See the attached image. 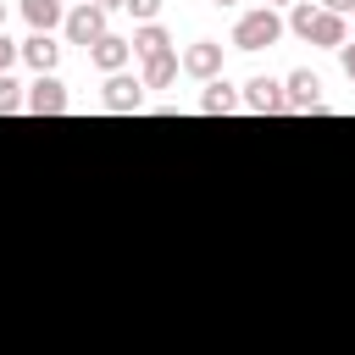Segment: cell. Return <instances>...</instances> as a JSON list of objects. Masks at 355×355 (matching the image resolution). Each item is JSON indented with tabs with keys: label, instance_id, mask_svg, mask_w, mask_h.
<instances>
[{
	"label": "cell",
	"instance_id": "cell-1",
	"mask_svg": "<svg viewBox=\"0 0 355 355\" xmlns=\"http://www.w3.org/2000/svg\"><path fill=\"white\" fill-rule=\"evenodd\" d=\"M288 28H294L300 39H311V44H322V50H344V44H349L344 17H333V11H322V6H311V0H294V6H288Z\"/></svg>",
	"mask_w": 355,
	"mask_h": 355
},
{
	"label": "cell",
	"instance_id": "cell-2",
	"mask_svg": "<svg viewBox=\"0 0 355 355\" xmlns=\"http://www.w3.org/2000/svg\"><path fill=\"white\" fill-rule=\"evenodd\" d=\"M283 39V17L272 11V6H255V11H244L239 22H233V44L239 50H272Z\"/></svg>",
	"mask_w": 355,
	"mask_h": 355
},
{
	"label": "cell",
	"instance_id": "cell-3",
	"mask_svg": "<svg viewBox=\"0 0 355 355\" xmlns=\"http://www.w3.org/2000/svg\"><path fill=\"white\" fill-rule=\"evenodd\" d=\"M61 28H67V39H72V44L94 50V44L105 39V11H100L94 0H83V6H72V11H67V22H61Z\"/></svg>",
	"mask_w": 355,
	"mask_h": 355
},
{
	"label": "cell",
	"instance_id": "cell-4",
	"mask_svg": "<svg viewBox=\"0 0 355 355\" xmlns=\"http://www.w3.org/2000/svg\"><path fill=\"white\" fill-rule=\"evenodd\" d=\"M100 105H105V111H116V116L144 111V83H139V78H128V72H111V78L100 83Z\"/></svg>",
	"mask_w": 355,
	"mask_h": 355
},
{
	"label": "cell",
	"instance_id": "cell-5",
	"mask_svg": "<svg viewBox=\"0 0 355 355\" xmlns=\"http://www.w3.org/2000/svg\"><path fill=\"white\" fill-rule=\"evenodd\" d=\"M183 72L200 78V83H216V78H222V44H216V39H194V44L183 50Z\"/></svg>",
	"mask_w": 355,
	"mask_h": 355
},
{
	"label": "cell",
	"instance_id": "cell-6",
	"mask_svg": "<svg viewBox=\"0 0 355 355\" xmlns=\"http://www.w3.org/2000/svg\"><path fill=\"white\" fill-rule=\"evenodd\" d=\"M28 111H33V116H61V111H67V83H61L55 72L33 78V83H28Z\"/></svg>",
	"mask_w": 355,
	"mask_h": 355
},
{
	"label": "cell",
	"instance_id": "cell-7",
	"mask_svg": "<svg viewBox=\"0 0 355 355\" xmlns=\"http://www.w3.org/2000/svg\"><path fill=\"white\" fill-rule=\"evenodd\" d=\"M239 100H244L250 111H261V116H288V100H283V83H272V78H250Z\"/></svg>",
	"mask_w": 355,
	"mask_h": 355
},
{
	"label": "cell",
	"instance_id": "cell-8",
	"mask_svg": "<svg viewBox=\"0 0 355 355\" xmlns=\"http://www.w3.org/2000/svg\"><path fill=\"white\" fill-rule=\"evenodd\" d=\"M283 100H288V111H322V78L316 72H288V83H283Z\"/></svg>",
	"mask_w": 355,
	"mask_h": 355
},
{
	"label": "cell",
	"instance_id": "cell-9",
	"mask_svg": "<svg viewBox=\"0 0 355 355\" xmlns=\"http://www.w3.org/2000/svg\"><path fill=\"white\" fill-rule=\"evenodd\" d=\"M128 55H133V39H116V33H105V39L89 50V67L111 78V72H122V67H128Z\"/></svg>",
	"mask_w": 355,
	"mask_h": 355
},
{
	"label": "cell",
	"instance_id": "cell-10",
	"mask_svg": "<svg viewBox=\"0 0 355 355\" xmlns=\"http://www.w3.org/2000/svg\"><path fill=\"white\" fill-rule=\"evenodd\" d=\"M178 72H183V55H178V50H161V55H150V61H144L139 83H144V89H166Z\"/></svg>",
	"mask_w": 355,
	"mask_h": 355
},
{
	"label": "cell",
	"instance_id": "cell-11",
	"mask_svg": "<svg viewBox=\"0 0 355 355\" xmlns=\"http://www.w3.org/2000/svg\"><path fill=\"white\" fill-rule=\"evenodd\" d=\"M22 17H28L33 33H50V28L67 22V0H22Z\"/></svg>",
	"mask_w": 355,
	"mask_h": 355
},
{
	"label": "cell",
	"instance_id": "cell-12",
	"mask_svg": "<svg viewBox=\"0 0 355 355\" xmlns=\"http://www.w3.org/2000/svg\"><path fill=\"white\" fill-rule=\"evenodd\" d=\"M22 61H28V67L44 78V72H55V61H61V44H55L50 33H33V39L22 44Z\"/></svg>",
	"mask_w": 355,
	"mask_h": 355
},
{
	"label": "cell",
	"instance_id": "cell-13",
	"mask_svg": "<svg viewBox=\"0 0 355 355\" xmlns=\"http://www.w3.org/2000/svg\"><path fill=\"white\" fill-rule=\"evenodd\" d=\"M161 50H172L166 28H161V22H144V28L133 33V55H139V61H150V55H161Z\"/></svg>",
	"mask_w": 355,
	"mask_h": 355
},
{
	"label": "cell",
	"instance_id": "cell-14",
	"mask_svg": "<svg viewBox=\"0 0 355 355\" xmlns=\"http://www.w3.org/2000/svg\"><path fill=\"white\" fill-rule=\"evenodd\" d=\"M239 105H244V100H239L227 83H211V89H205V100H200V111H205V116H227V111H239Z\"/></svg>",
	"mask_w": 355,
	"mask_h": 355
},
{
	"label": "cell",
	"instance_id": "cell-15",
	"mask_svg": "<svg viewBox=\"0 0 355 355\" xmlns=\"http://www.w3.org/2000/svg\"><path fill=\"white\" fill-rule=\"evenodd\" d=\"M17 111H28V94L17 78H0V116H17Z\"/></svg>",
	"mask_w": 355,
	"mask_h": 355
},
{
	"label": "cell",
	"instance_id": "cell-16",
	"mask_svg": "<svg viewBox=\"0 0 355 355\" xmlns=\"http://www.w3.org/2000/svg\"><path fill=\"white\" fill-rule=\"evenodd\" d=\"M122 11H128V17H139V22H155V11H161V0H128Z\"/></svg>",
	"mask_w": 355,
	"mask_h": 355
},
{
	"label": "cell",
	"instance_id": "cell-17",
	"mask_svg": "<svg viewBox=\"0 0 355 355\" xmlns=\"http://www.w3.org/2000/svg\"><path fill=\"white\" fill-rule=\"evenodd\" d=\"M22 55V44H11L6 33H0V78H11V61Z\"/></svg>",
	"mask_w": 355,
	"mask_h": 355
},
{
	"label": "cell",
	"instance_id": "cell-18",
	"mask_svg": "<svg viewBox=\"0 0 355 355\" xmlns=\"http://www.w3.org/2000/svg\"><path fill=\"white\" fill-rule=\"evenodd\" d=\"M322 11H333V17H349V11H355V0H322Z\"/></svg>",
	"mask_w": 355,
	"mask_h": 355
},
{
	"label": "cell",
	"instance_id": "cell-19",
	"mask_svg": "<svg viewBox=\"0 0 355 355\" xmlns=\"http://www.w3.org/2000/svg\"><path fill=\"white\" fill-rule=\"evenodd\" d=\"M338 61H344V78L355 83V44H344V50H338Z\"/></svg>",
	"mask_w": 355,
	"mask_h": 355
},
{
	"label": "cell",
	"instance_id": "cell-20",
	"mask_svg": "<svg viewBox=\"0 0 355 355\" xmlns=\"http://www.w3.org/2000/svg\"><path fill=\"white\" fill-rule=\"evenodd\" d=\"M94 6H100V11H122L128 0H94Z\"/></svg>",
	"mask_w": 355,
	"mask_h": 355
},
{
	"label": "cell",
	"instance_id": "cell-21",
	"mask_svg": "<svg viewBox=\"0 0 355 355\" xmlns=\"http://www.w3.org/2000/svg\"><path fill=\"white\" fill-rule=\"evenodd\" d=\"M0 33H6V0H0Z\"/></svg>",
	"mask_w": 355,
	"mask_h": 355
},
{
	"label": "cell",
	"instance_id": "cell-22",
	"mask_svg": "<svg viewBox=\"0 0 355 355\" xmlns=\"http://www.w3.org/2000/svg\"><path fill=\"white\" fill-rule=\"evenodd\" d=\"M266 6H272V11H277V6H294V0H266Z\"/></svg>",
	"mask_w": 355,
	"mask_h": 355
},
{
	"label": "cell",
	"instance_id": "cell-23",
	"mask_svg": "<svg viewBox=\"0 0 355 355\" xmlns=\"http://www.w3.org/2000/svg\"><path fill=\"white\" fill-rule=\"evenodd\" d=\"M211 6H233V0H211Z\"/></svg>",
	"mask_w": 355,
	"mask_h": 355
},
{
	"label": "cell",
	"instance_id": "cell-24",
	"mask_svg": "<svg viewBox=\"0 0 355 355\" xmlns=\"http://www.w3.org/2000/svg\"><path fill=\"white\" fill-rule=\"evenodd\" d=\"M78 6H83V0H78Z\"/></svg>",
	"mask_w": 355,
	"mask_h": 355
}]
</instances>
